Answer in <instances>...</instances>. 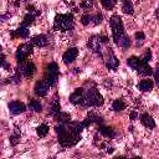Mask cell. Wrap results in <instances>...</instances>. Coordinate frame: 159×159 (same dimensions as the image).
<instances>
[{"label":"cell","instance_id":"1","mask_svg":"<svg viewBox=\"0 0 159 159\" xmlns=\"http://www.w3.org/2000/svg\"><path fill=\"white\" fill-rule=\"evenodd\" d=\"M56 133L58 135V143L65 148L73 147L81 140V133L75 130L70 122L66 123V124L57 125L56 127Z\"/></svg>","mask_w":159,"mask_h":159},{"label":"cell","instance_id":"2","mask_svg":"<svg viewBox=\"0 0 159 159\" xmlns=\"http://www.w3.org/2000/svg\"><path fill=\"white\" fill-rule=\"evenodd\" d=\"M109 25H111V29H112V35H113L114 43L117 46L122 47V48H128L130 46V40L125 35L122 19L118 15H113L109 19Z\"/></svg>","mask_w":159,"mask_h":159},{"label":"cell","instance_id":"3","mask_svg":"<svg viewBox=\"0 0 159 159\" xmlns=\"http://www.w3.org/2000/svg\"><path fill=\"white\" fill-rule=\"evenodd\" d=\"M102 104H103V97L94 87L83 88V99H82L81 106H84V107H99Z\"/></svg>","mask_w":159,"mask_h":159},{"label":"cell","instance_id":"4","mask_svg":"<svg viewBox=\"0 0 159 159\" xmlns=\"http://www.w3.org/2000/svg\"><path fill=\"white\" fill-rule=\"evenodd\" d=\"M128 66L132 67L133 70H135L139 75L142 76H148V75H152L153 71L150 68V66L148 65V62H144L142 58L137 57V56H130L127 61Z\"/></svg>","mask_w":159,"mask_h":159},{"label":"cell","instance_id":"5","mask_svg":"<svg viewBox=\"0 0 159 159\" xmlns=\"http://www.w3.org/2000/svg\"><path fill=\"white\" fill-rule=\"evenodd\" d=\"M73 16L71 14H61L55 17L53 29L57 31H68L73 27Z\"/></svg>","mask_w":159,"mask_h":159},{"label":"cell","instance_id":"6","mask_svg":"<svg viewBox=\"0 0 159 159\" xmlns=\"http://www.w3.org/2000/svg\"><path fill=\"white\" fill-rule=\"evenodd\" d=\"M101 57L104 60V63H106L107 68H109V70H116L118 67V65H119V61L116 57V55L112 51V48L108 47V46H106V45H104V47L102 50Z\"/></svg>","mask_w":159,"mask_h":159},{"label":"cell","instance_id":"7","mask_svg":"<svg viewBox=\"0 0 159 159\" xmlns=\"http://www.w3.org/2000/svg\"><path fill=\"white\" fill-rule=\"evenodd\" d=\"M107 42H108V39L106 36H92L88 40V43L87 45H88V47L93 52H96V53H98L101 56L102 50H103V47H104V45Z\"/></svg>","mask_w":159,"mask_h":159},{"label":"cell","instance_id":"8","mask_svg":"<svg viewBox=\"0 0 159 159\" xmlns=\"http://www.w3.org/2000/svg\"><path fill=\"white\" fill-rule=\"evenodd\" d=\"M57 78H58V66L57 63L55 62H51L46 66V70H45V81L50 84V86H53L56 82H57Z\"/></svg>","mask_w":159,"mask_h":159},{"label":"cell","instance_id":"9","mask_svg":"<svg viewBox=\"0 0 159 159\" xmlns=\"http://www.w3.org/2000/svg\"><path fill=\"white\" fill-rule=\"evenodd\" d=\"M32 53V43H22L17 47V51H16V60L17 62H24L29 55Z\"/></svg>","mask_w":159,"mask_h":159},{"label":"cell","instance_id":"10","mask_svg":"<svg viewBox=\"0 0 159 159\" xmlns=\"http://www.w3.org/2000/svg\"><path fill=\"white\" fill-rule=\"evenodd\" d=\"M25 77H32L34 75H35V72H36V67H35V65L32 63V62H30V61H27V62H20V66H19V68H17Z\"/></svg>","mask_w":159,"mask_h":159},{"label":"cell","instance_id":"11","mask_svg":"<svg viewBox=\"0 0 159 159\" xmlns=\"http://www.w3.org/2000/svg\"><path fill=\"white\" fill-rule=\"evenodd\" d=\"M102 15L101 14H96V15H89V14H84L82 15L81 17V22L84 25V26H88V25H98L102 22Z\"/></svg>","mask_w":159,"mask_h":159},{"label":"cell","instance_id":"12","mask_svg":"<svg viewBox=\"0 0 159 159\" xmlns=\"http://www.w3.org/2000/svg\"><path fill=\"white\" fill-rule=\"evenodd\" d=\"M50 87H51V86H50L45 80H42V81H37L36 84H35V88H34V89H35V94L39 96V97H43V96L47 94Z\"/></svg>","mask_w":159,"mask_h":159},{"label":"cell","instance_id":"13","mask_svg":"<svg viewBox=\"0 0 159 159\" xmlns=\"http://www.w3.org/2000/svg\"><path fill=\"white\" fill-rule=\"evenodd\" d=\"M102 122H103V119H102V116L97 114L96 112H89V113H88V116L86 117V119H84L82 123H83V125H84V127H88V125H91L92 123L102 124Z\"/></svg>","mask_w":159,"mask_h":159},{"label":"cell","instance_id":"14","mask_svg":"<svg viewBox=\"0 0 159 159\" xmlns=\"http://www.w3.org/2000/svg\"><path fill=\"white\" fill-rule=\"evenodd\" d=\"M77 55H78V50H77L76 47H71V48H68V50L63 53L62 60H63V62H65L66 65H70V63H72V62L76 60Z\"/></svg>","mask_w":159,"mask_h":159},{"label":"cell","instance_id":"15","mask_svg":"<svg viewBox=\"0 0 159 159\" xmlns=\"http://www.w3.org/2000/svg\"><path fill=\"white\" fill-rule=\"evenodd\" d=\"M9 109L12 114H20V113H24L26 111V106L22 102L14 101V102L9 103Z\"/></svg>","mask_w":159,"mask_h":159},{"label":"cell","instance_id":"16","mask_svg":"<svg viewBox=\"0 0 159 159\" xmlns=\"http://www.w3.org/2000/svg\"><path fill=\"white\" fill-rule=\"evenodd\" d=\"M83 99V88H76V91L70 96V101L73 104H81Z\"/></svg>","mask_w":159,"mask_h":159},{"label":"cell","instance_id":"17","mask_svg":"<svg viewBox=\"0 0 159 159\" xmlns=\"http://www.w3.org/2000/svg\"><path fill=\"white\" fill-rule=\"evenodd\" d=\"M31 43L35 45V46H37V47H45L48 43V40H47V37L45 35H37V36L32 37Z\"/></svg>","mask_w":159,"mask_h":159},{"label":"cell","instance_id":"18","mask_svg":"<svg viewBox=\"0 0 159 159\" xmlns=\"http://www.w3.org/2000/svg\"><path fill=\"white\" fill-rule=\"evenodd\" d=\"M98 132H99L102 135H104L106 138H114V137H116V132H114V129H113L112 127H106V125L99 124Z\"/></svg>","mask_w":159,"mask_h":159},{"label":"cell","instance_id":"19","mask_svg":"<svg viewBox=\"0 0 159 159\" xmlns=\"http://www.w3.org/2000/svg\"><path fill=\"white\" fill-rule=\"evenodd\" d=\"M140 122H142V124H143L144 127H147V128H149V129H152V128L155 127L154 119H153L149 114H147V113H144V114L140 116Z\"/></svg>","mask_w":159,"mask_h":159},{"label":"cell","instance_id":"20","mask_svg":"<svg viewBox=\"0 0 159 159\" xmlns=\"http://www.w3.org/2000/svg\"><path fill=\"white\" fill-rule=\"evenodd\" d=\"M27 36H29V30L24 25H21L14 32H11V37H22V39H26Z\"/></svg>","mask_w":159,"mask_h":159},{"label":"cell","instance_id":"21","mask_svg":"<svg viewBox=\"0 0 159 159\" xmlns=\"http://www.w3.org/2000/svg\"><path fill=\"white\" fill-rule=\"evenodd\" d=\"M61 112V106H60V101L56 98V97H53V99L51 101V104H50V114L52 116V117H55L57 113H60Z\"/></svg>","mask_w":159,"mask_h":159},{"label":"cell","instance_id":"22","mask_svg":"<svg viewBox=\"0 0 159 159\" xmlns=\"http://www.w3.org/2000/svg\"><path fill=\"white\" fill-rule=\"evenodd\" d=\"M153 86H154V83H153V81H150V80H142V81L138 83V88H139L140 91H143V92L150 91V89L153 88Z\"/></svg>","mask_w":159,"mask_h":159},{"label":"cell","instance_id":"23","mask_svg":"<svg viewBox=\"0 0 159 159\" xmlns=\"http://www.w3.org/2000/svg\"><path fill=\"white\" fill-rule=\"evenodd\" d=\"M55 119L60 123V124H66L68 122H71V116L68 113H65V112H60L55 116Z\"/></svg>","mask_w":159,"mask_h":159},{"label":"cell","instance_id":"24","mask_svg":"<svg viewBox=\"0 0 159 159\" xmlns=\"http://www.w3.org/2000/svg\"><path fill=\"white\" fill-rule=\"evenodd\" d=\"M112 108H113V111H116V112L123 111V109L125 108V103H124V101H123L122 98H117V99H114V102L112 103Z\"/></svg>","mask_w":159,"mask_h":159},{"label":"cell","instance_id":"25","mask_svg":"<svg viewBox=\"0 0 159 159\" xmlns=\"http://www.w3.org/2000/svg\"><path fill=\"white\" fill-rule=\"evenodd\" d=\"M122 2H123V6H122L123 11L128 15H132L133 14V4L130 2V0H122Z\"/></svg>","mask_w":159,"mask_h":159},{"label":"cell","instance_id":"26","mask_svg":"<svg viewBox=\"0 0 159 159\" xmlns=\"http://www.w3.org/2000/svg\"><path fill=\"white\" fill-rule=\"evenodd\" d=\"M29 107H30V109H32V111H35V112H41V109H42L41 103H40L39 101H36V99H30Z\"/></svg>","mask_w":159,"mask_h":159},{"label":"cell","instance_id":"27","mask_svg":"<svg viewBox=\"0 0 159 159\" xmlns=\"http://www.w3.org/2000/svg\"><path fill=\"white\" fill-rule=\"evenodd\" d=\"M36 132H37V135L39 137H45L47 133H48V125L47 124H40L37 128H36Z\"/></svg>","mask_w":159,"mask_h":159},{"label":"cell","instance_id":"28","mask_svg":"<svg viewBox=\"0 0 159 159\" xmlns=\"http://www.w3.org/2000/svg\"><path fill=\"white\" fill-rule=\"evenodd\" d=\"M34 20H35V15L29 12L27 15H25L24 21H22V25H24V26H26V27H29L30 25H32V24H34Z\"/></svg>","mask_w":159,"mask_h":159},{"label":"cell","instance_id":"29","mask_svg":"<svg viewBox=\"0 0 159 159\" xmlns=\"http://www.w3.org/2000/svg\"><path fill=\"white\" fill-rule=\"evenodd\" d=\"M101 2H102V5H103L106 9L111 10V9H113V7H114V5H116L117 0H101Z\"/></svg>","mask_w":159,"mask_h":159},{"label":"cell","instance_id":"30","mask_svg":"<svg viewBox=\"0 0 159 159\" xmlns=\"http://www.w3.org/2000/svg\"><path fill=\"white\" fill-rule=\"evenodd\" d=\"M19 142H20V133L16 130L12 135H10V144L11 145H16Z\"/></svg>","mask_w":159,"mask_h":159},{"label":"cell","instance_id":"31","mask_svg":"<svg viewBox=\"0 0 159 159\" xmlns=\"http://www.w3.org/2000/svg\"><path fill=\"white\" fill-rule=\"evenodd\" d=\"M135 40H137V45L138 46H140L143 42H144V39H145V36H144V32H142V31H138V32H135Z\"/></svg>","mask_w":159,"mask_h":159},{"label":"cell","instance_id":"32","mask_svg":"<svg viewBox=\"0 0 159 159\" xmlns=\"http://www.w3.org/2000/svg\"><path fill=\"white\" fill-rule=\"evenodd\" d=\"M150 58H152V52H150V50H147L145 53H144V56L142 57V60H143L144 62H149Z\"/></svg>","mask_w":159,"mask_h":159},{"label":"cell","instance_id":"33","mask_svg":"<svg viewBox=\"0 0 159 159\" xmlns=\"http://www.w3.org/2000/svg\"><path fill=\"white\" fill-rule=\"evenodd\" d=\"M91 6H92V1L91 0H86V1H83L81 4V7H83V9H89Z\"/></svg>","mask_w":159,"mask_h":159},{"label":"cell","instance_id":"34","mask_svg":"<svg viewBox=\"0 0 159 159\" xmlns=\"http://www.w3.org/2000/svg\"><path fill=\"white\" fill-rule=\"evenodd\" d=\"M154 78H155L157 84L159 86V65L157 66V68H155V71H154Z\"/></svg>","mask_w":159,"mask_h":159},{"label":"cell","instance_id":"35","mask_svg":"<svg viewBox=\"0 0 159 159\" xmlns=\"http://www.w3.org/2000/svg\"><path fill=\"white\" fill-rule=\"evenodd\" d=\"M137 118V113L135 112H132L130 113V119H135Z\"/></svg>","mask_w":159,"mask_h":159},{"label":"cell","instance_id":"36","mask_svg":"<svg viewBox=\"0 0 159 159\" xmlns=\"http://www.w3.org/2000/svg\"><path fill=\"white\" fill-rule=\"evenodd\" d=\"M157 17L159 19V7H158V10H157Z\"/></svg>","mask_w":159,"mask_h":159},{"label":"cell","instance_id":"37","mask_svg":"<svg viewBox=\"0 0 159 159\" xmlns=\"http://www.w3.org/2000/svg\"><path fill=\"white\" fill-rule=\"evenodd\" d=\"M25 1H27V0H25Z\"/></svg>","mask_w":159,"mask_h":159}]
</instances>
